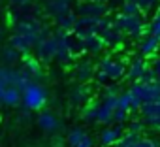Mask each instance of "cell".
Wrapping results in <instances>:
<instances>
[{
	"label": "cell",
	"mask_w": 160,
	"mask_h": 147,
	"mask_svg": "<svg viewBox=\"0 0 160 147\" xmlns=\"http://www.w3.org/2000/svg\"><path fill=\"white\" fill-rule=\"evenodd\" d=\"M77 19H79V17H77L75 10H72V12H68V13L60 15L58 19H55L57 30H62V32L73 34V30H75V25H77Z\"/></svg>",
	"instance_id": "cell-20"
},
{
	"label": "cell",
	"mask_w": 160,
	"mask_h": 147,
	"mask_svg": "<svg viewBox=\"0 0 160 147\" xmlns=\"http://www.w3.org/2000/svg\"><path fill=\"white\" fill-rule=\"evenodd\" d=\"M34 57L42 64H49V62L57 60V38H55V34L38 42V45L34 47Z\"/></svg>",
	"instance_id": "cell-6"
},
{
	"label": "cell",
	"mask_w": 160,
	"mask_h": 147,
	"mask_svg": "<svg viewBox=\"0 0 160 147\" xmlns=\"http://www.w3.org/2000/svg\"><path fill=\"white\" fill-rule=\"evenodd\" d=\"M70 2H72V0H43V2H42V12H43L47 17L58 19L60 15L72 12Z\"/></svg>",
	"instance_id": "cell-9"
},
{
	"label": "cell",
	"mask_w": 160,
	"mask_h": 147,
	"mask_svg": "<svg viewBox=\"0 0 160 147\" xmlns=\"http://www.w3.org/2000/svg\"><path fill=\"white\" fill-rule=\"evenodd\" d=\"M0 62H2L4 66H10V68H15V64H19V62H23V55L17 51V49H13L10 43L0 51Z\"/></svg>",
	"instance_id": "cell-23"
},
{
	"label": "cell",
	"mask_w": 160,
	"mask_h": 147,
	"mask_svg": "<svg viewBox=\"0 0 160 147\" xmlns=\"http://www.w3.org/2000/svg\"><path fill=\"white\" fill-rule=\"evenodd\" d=\"M0 104L6 108H17L23 104V93L15 87H6L0 93Z\"/></svg>",
	"instance_id": "cell-15"
},
{
	"label": "cell",
	"mask_w": 160,
	"mask_h": 147,
	"mask_svg": "<svg viewBox=\"0 0 160 147\" xmlns=\"http://www.w3.org/2000/svg\"><path fill=\"white\" fill-rule=\"evenodd\" d=\"M128 115H130V111H124V109H115V115H113V123L115 124H122V123H126L128 121Z\"/></svg>",
	"instance_id": "cell-33"
},
{
	"label": "cell",
	"mask_w": 160,
	"mask_h": 147,
	"mask_svg": "<svg viewBox=\"0 0 160 147\" xmlns=\"http://www.w3.org/2000/svg\"><path fill=\"white\" fill-rule=\"evenodd\" d=\"M152 70H154V76H156V81L160 83V57H158V58H154V62H152Z\"/></svg>",
	"instance_id": "cell-36"
},
{
	"label": "cell",
	"mask_w": 160,
	"mask_h": 147,
	"mask_svg": "<svg viewBox=\"0 0 160 147\" xmlns=\"http://www.w3.org/2000/svg\"><path fill=\"white\" fill-rule=\"evenodd\" d=\"M122 136H124V132H122V124L108 126V128H104L102 134H100V143H102L104 147H113V145H117V143L121 141Z\"/></svg>",
	"instance_id": "cell-14"
},
{
	"label": "cell",
	"mask_w": 160,
	"mask_h": 147,
	"mask_svg": "<svg viewBox=\"0 0 160 147\" xmlns=\"http://www.w3.org/2000/svg\"><path fill=\"white\" fill-rule=\"evenodd\" d=\"M139 113H141V119L145 121L147 126H151L152 130L160 132V100L158 102H151V104H143Z\"/></svg>",
	"instance_id": "cell-10"
},
{
	"label": "cell",
	"mask_w": 160,
	"mask_h": 147,
	"mask_svg": "<svg viewBox=\"0 0 160 147\" xmlns=\"http://www.w3.org/2000/svg\"><path fill=\"white\" fill-rule=\"evenodd\" d=\"M42 2H43V0H42Z\"/></svg>",
	"instance_id": "cell-41"
},
{
	"label": "cell",
	"mask_w": 160,
	"mask_h": 147,
	"mask_svg": "<svg viewBox=\"0 0 160 147\" xmlns=\"http://www.w3.org/2000/svg\"><path fill=\"white\" fill-rule=\"evenodd\" d=\"M147 68H149L147 60H145L143 57H136V58H132V60H130V64H128L126 78H128L132 83H138V81L143 78V74H145V70H147Z\"/></svg>",
	"instance_id": "cell-13"
},
{
	"label": "cell",
	"mask_w": 160,
	"mask_h": 147,
	"mask_svg": "<svg viewBox=\"0 0 160 147\" xmlns=\"http://www.w3.org/2000/svg\"><path fill=\"white\" fill-rule=\"evenodd\" d=\"M121 93L122 91H121L119 83H109V85H106L102 89V98H119Z\"/></svg>",
	"instance_id": "cell-28"
},
{
	"label": "cell",
	"mask_w": 160,
	"mask_h": 147,
	"mask_svg": "<svg viewBox=\"0 0 160 147\" xmlns=\"http://www.w3.org/2000/svg\"><path fill=\"white\" fill-rule=\"evenodd\" d=\"M83 45V51L85 53H91V55H100L104 49H106V43L102 40L100 34H92V36H87L83 40H79Z\"/></svg>",
	"instance_id": "cell-19"
},
{
	"label": "cell",
	"mask_w": 160,
	"mask_h": 147,
	"mask_svg": "<svg viewBox=\"0 0 160 147\" xmlns=\"http://www.w3.org/2000/svg\"><path fill=\"white\" fill-rule=\"evenodd\" d=\"M87 136V132L83 130V128H72L70 132H68V136H66V143L70 145V147H77L79 143L83 141V138Z\"/></svg>",
	"instance_id": "cell-25"
},
{
	"label": "cell",
	"mask_w": 160,
	"mask_h": 147,
	"mask_svg": "<svg viewBox=\"0 0 160 147\" xmlns=\"http://www.w3.org/2000/svg\"><path fill=\"white\" fill-rule=\"evenodd\" d=\"M100 36H102V40H104V43H106L108 47H119V45H122V42H124V34H122L115 25H109L106 30L100 32Z\"/></svg>",
	"instance_id": "cell-16"
},
{
	"label": "cell",
	"mask_w": 160,
	"mask_h": 147,
	"mask_svg": "<svg viewBox=\"0 0 160 147\" xmlns=\"http://www.w3.org/2000/svg\"><path fill=\"white\" fill-rule=\"evenodd\" d=\"M98 109H100V102H89L81 109V119L87 123H96L98 121Z\"/></svg>",
	"instance_id": "cell-24"
},
{
	"label": "cell",
	"mask_w": 160,
	"mask_h": 147,
	"mask_svg": "<svg viewBox=\"0 0 160 147\" xmlns=\"http://www.w3.org/2000/svg\"><path fill=\"white\" fill-rule=\"evenodd\" d=\"M91 2H100V4H108L109 0H91Z\"/></svg>",
	"instance_id": "cell-39"
},
{
	"label": "cell",
	"mask_w": 160,
	"mask_h": 147,
	"mask_svg": "<svg viewBox=\"0 0 160 147\" xmlns=\"http://www.w3.org/2000/svg\"><path fill=\"white\" fill-rule=\"evenodd\" d=\"M10 45H12L13 49H17L23 57H27L30 51H34V43H32L27 36L17 34V32H13V34L10 36Z\"/></svg>",
	"instance_id": "cell-21"
},
{
	"label": "cell",
	"mask_w": 160,
	"mask_h": 147,
	"mask_svg": "<svg viewBox=\"0 0 160 147\" xmlns=\"http://www.w3.org/2000/svg\"><path fill=\"white\" fill-rule=\"evenodd\" d=\"M132 2L138 4L143 13H149V12H152L154 8H156V10L160 8V0H132Z\"/></svg>",
	"instance_id": "cell-27"
},
{
	"label": "cell",
	"mask_w": 160,
	"mask_h": 147,
	"mask_svg": "<svg viewBox=\"0 0 160 147\" xmlns=\"http://www.w3.org/2000/svg\"><path fill=\"white\" fill-rule=\"evenodd\" d=\"M47 98H49V93L47 89L42 85V83H30L25 91H23V108L30 109V111H40L43 109V106L47 104Z\"/></svg>",
	"instance_id": "cell-3"
},
{
	"label": "cell",
	"mask_w": 160,
	"mask_h": 147,
	"mask_svg": "<svg viewBox=\"0 0 160 147\" xmlns=\"http://www.w3.org/2000/svg\"><path fill=\"white\" fill-rule=\"evenodd\" d=\"M4 89H6V87H4V83H2V79H0V93H2Z\"/></svg>",
	"instance_id": "cell-40"
},
{
	"label": "cell",
	"mask_w": 160,
	"mask_h": 147,
	"mask_svg": "<svg viewBox=\"0 0 160 147\" xmlns=\"http://www.w3.org/2000/svg\"><path fill=\"white\" fill-rule=\"evenodd\" d=\"M28 76L32 78V81H36V83H40L43 78H45V74H43V68H42V62L36 58V57H30V55H27V57H23V66H21Z\"/></svg>",
	"instance_id": "cell-11"
},
{
	"label": "cell",
	"mask_w": 160,
	"mask_h": 147,
	"mask_svg": "<svg viewBox=\"0 0 160 147\" xmlns=\"http://www.w3.org/2000/svg\"><path fill=\"white\" fill-rule=\"evenodd\" d=\"M152 81H156V76H154L152 66H149V68L145 70V74H143V78H141L138 83H152Z\"/></svg>",
	"instance_id": "cell-34"
},
{
	"label": "cell",
	"mask_w": 160,
	"mask_h": 147,
	"mask_svg": "<svg viewBox=\"0 0 160 147\" xmlns=\"http://www.w3.org/2000/svg\"><path fill=\"white\" fill-rule=\"evenodd\" d=\"M128 93L138 96L143 104L158 102L160 100V83L158 81H152V83H132Z\"/></svg>",
	"instance_id": "cell-5"
},
{
	"label": "cell",
	"mask_w": 160,
	"mask_h": 147,
	"mask_svg": "<svg viewBox=\"0 0 160 147\" xmlns=\"http://www.w3.org/2000/svg\"><path fill=\"white\" fill-rule=\"evenodd\" d=\"M94 81H96V85H100L102 89L106 87V85H109V83H113L109 78H108V74H104L102 70H98L96 72V76H94Z\"/></svg>",
	"instance_id": "cell-32"
},
{
	"label": "cell",
	"mask_w": 160,
	"mask_h": 147,
	"mask_svg": "<svg viewBox=\"0 0 160 147\" xmlns=\"http://www.w3.org/2000/svg\"><path fill=\"white\" fill-rule=\"evenodd\" d=\"M96 68H94V62L91 58H79L73 66V78L79 81V83H87L91 79H94L96 76Z\"/></svg>",
	"instance_id": "cell-8"
},
{
	"label": "cell",
	"mask_w": 160,
	"mask_h": 147,
	"mask_svg": "<svg viewBox=\"0 0 160 147\" xmlns=\"http://www.w3.org/2000/svg\"><path fill=\"white\" fill-rule=\"evenodd\" d=\"M160 51V38L152 36V34H147L141 42H139V55L145 58V57H154L156 53Z\"/></svg>",
	"instance_id": "cell-18"
},
{
	"label": "cell",
	"mask_w": 160,
	"mask_h": 147,
	"mask_svg": "<svg viewBox=\"0 0 160 147\" xmlns=\"http://www.w3.org/2000/svg\"><path fill=\"white\" fill-rule=\"evenodd\" d=\"M121 13H124V15H143V12H141V8L138 6V4H134L132 0H124V4H122V8H121Z\"/></svg>",
	"instance_id": "cell-26"
},
{
	"label": "cell",
	"mask_w": 160,
	"mask_h": 147,
	"mask_svg": "<svg viewBox=\"0 0 160 147\" xmlns=\"http://www.w3.org/2000/svg\"><path fill=\"white\" fill-rule=\"evenodd\" d=\"M117 100L119 98H102L100 102V109H98V121L100 124H109L113 123V115L117 109Z\"/></svg>",
	"instance_id": "cell-12"
},
{
	"label": "cell",
	"mask_w": 160,
	"mask_h": 147,
	"mask_svg": "<svg viewBox=\"0 0 160 147\" xmlns=\"http://www.w3.org/2000/svg\"><path fill=\"white\" fill-rule=\"evenodd\" d=\"M149 34L160 38V8L152 13V19H151V23H149Z\"/></svg>",
	"instance_id": "cell-29"
},
{
	"label": "cell",
	"mask_w": 160,
	"mask_h": 147,
	"mask_svg": "<svg viewBox=\"0 0 160 147\" xmlns=\"http://www.w3.org/2000/svg\"><path fill=\"white\" fill-rule=\"evenodd\" d=\"M143 130H145V121H143V119H132V121H130V124H128V132L141 136Z\"/></svg>",
	"instance_id": "cell-30"
},
{
	"label": "cell",
	"mask_w": 160,
	"mask_h": 147,
	"mask_svg": "<svg viewBox=\"0 0 160 147\" xmlns=\"http://www.w3.org/2000/svg\"><path fill=\"white\" fill-rule=\"evenodd\" d=\"M91 100V89L87 83H81V85H77L72 93H70V102L73 106H87Z\"/></svg>",
	"instance_id": "cell-22"
},
{
	"label": "cell",
	"mask_w": 160,
	"mask_h": 147,
	"mask_svg": "<svg viewBox=\"0 0 160 147\" xmlns=\"http://www.w3.org/2000/svg\"><path fill=\"white\" fill-rule=\"evenodd\" d=\"M98 70H102L104 74H108V78H109L113 83H117L119 79L126 78L128 64H124V60L115 58V57H104V58H100V62H98Z\"/></svg>",
	"instance_id": "cell-4"
},
{
	"label": "cell",
	"mask_w": 160,
	"mask_h": 147,
	"mask_svg": "<svg viewBox=\"0 0 160 147\" xmlns=\"http://www.w3.org/2000/svg\"><path fill=\"white\" fill-rule=\"evenodd\" d=\"M30 113H32L30 109H27V108H23V109L19 111V119H27V121H28V119H30Z\"/></svg>",
	"instance_id": "cell-38"
},
{
	"label": "cell",
	"mask_w": 160,
	"mask_h": 147,
	"mask_svg": "<svg viewBox=\"0 0 160 147\" xmlns=\"http://www.w3.org/2000/svg\"><path fill=\"white\" fill-rule=\"evenodd\" d=\"M36 123H38L40 128L45 130V132H57V130L60 128V121H58V117H57L55 113H51V111H40Z\"/></svg>",
	"instance_id": "cell-17"
},
{
	"label": "cell",
	"mask_w": 160,
	"mask_h": 147,
	"mask_svg": "<svg viewBox=\"0 0 160 147\" xmlns=\"http://www.w3.org/2000/svg\"><path fill=\"white\" fill-rule=\"evenodd\" d=\"M109 6L100 4V2H91V0H81L75 6L77 17H108L109 15Z\"/></svg>",
	"instance_id": "cell-7"
},
{
	"label": "cell",
	"mask_w": 160,
	"mask_h": 147,
	"mask_svg": "<svg viewBox=\"0 0 160 147\" xmlns=\"http://www.w3.org/2000/svg\"><path fill=\"white\" fill-rule=\"evenodd\" d=\"M113 25L124 34V36H130L134 40H143L145 34L149 32V27L145 25V19L143 15H124V13H117L115 19H113Z\"/></svg>",
	"instance_id": "cell-1"
},
{
	"label": "cell",
	"mask_w": 160,
	"mask_h": 147,
	"mask_svg": "<svg viewBox=\"0 0 160 147\" xmlns=\"http://www.w3.org/2000/svg\"><path fill=\"white\" fill-rule=\"evenodd\" d=\"M117 108L119 109H124V111H130V93L128 91L121 93V96L117 100Z\"/></svg>",
	"instance_id": "cell-31"
},
{
	"label": "cell",
	"mask_w": 160,
	"mask_h": 147,
	"mask_svg": "<svg viewBox=\"0 0 160 147\" xmlns=\"http://www.w3.org/2000/svg\"><path fill=\"white\" fill-rule=\"evenodd\" d=\"M15 8H25V6H32V0H10Z\"/></svg>",
	"instance_id": "cell-35"
},
{
	"label": "cell",
	"mask_w": 160,
	"mask_h": 147,
	"mask_svg": "<svg viewBox=\"0 0 160 147\" xmlns=\"http://www.w3.org/2000/svg\"><path fill=\"white\" fill-rule=\"evenodd\" d=\"M55 38H57V60L62 62V64H68L75 58L77 55V40L73 34H68V32H62V30H57L53 32Z\"/></svg>",
	"instance_id": "cell-2"
},
{
	"label": "cell",
	"mask_w": 160,
	"mask_h": 147,
	"mask_svg": "<svg viewBox=\"0 0 160 147\" xmlns=\"http://www.w3.org/2000/svg\"><path fill=\"white\" fill-rule=\"evenodd\" d=\"M92 145H94V139H92V138H91V136L87 134V136L83 138V141H81V143H79L77 147H92Z\"/></svg>",
	"instance_id": "cell-37"
}]
</instances>
